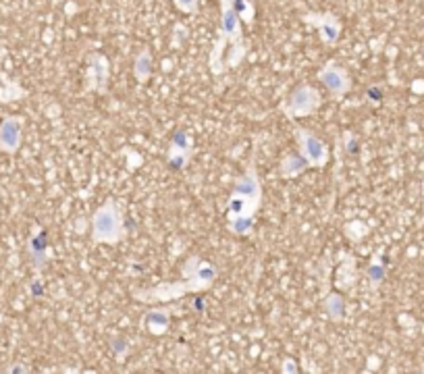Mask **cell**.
<instances>
[{
    "label": "cell",
    "mask_w": 424,
    "mask_h": 374,
    "mask_svg": "<svg viewBox=\"0 0 424 374\" xmlns=\"http://www.w3.org/2000/svg\"><path fill=\"white\" fill-rule=\"evenodd\" d=\"M318 104H320L318 94L308 85H302L292 98V111H296V115H310L318 109Z\"/></svg>",
    "instance_id": "obj_2"
},
{
    "label": "cell",
    "mask_w": 424,
    "mask_h": 374,
    "mask_svg": "<svg viewBox=\"0 0 424 374\" xmlns=\"http://www.w3.org/2000/svg\"><path fill=\"white\" fill-rule=\"evenodd\" d=\"M175 4H177L182 11H185V13H191V11L198 6V0H175Z\"/></svg>",
    "instance_id": "obj_6"
},
{
    "label": "cell",
    "mask_w": 424,
    "mask_h": 374,
    "mask_svg": "<svg viewBox=\"0 0 424 374\" xmlns=\"http://www.w3.org/2000/svg\"><path fill=\"white\" fill-rule=\"evenodd\" d=\"M121 229V216L115 208V204H107L96 216H94V240L98 242H115V235L111 231Z\"/></svg>",
    "instance_id": "obj_1"
},
{
    "label": "cell",
    "mask_w": 424,
    "mask_h": 374,
    "mask_svg": "<svg viewBox=\"0 0 424 374\" xmlns=\"http://www.w3.org/2000/svg\"><path fill=\"white\" fill-rule=\"evenodd\" d=\"M19 123L15 119H6L2 127H0V144H2V150L6 152H15L17 150V144H19Z\"/></svg>",
    "instance_id": "obj_5"
},
{
    "label": "cell",
    "mask_w": 424,
    "mask_h": 374,
    "mask_svg": "<svg viewBox=\"0 0 424 374\" xmlns=\"http://www.w3.org/2000/svg\"><path fill=\"white\" fill-rule=\"evenodd\" d=\"M300 129V137H302V152L308 156V160H310V165H316V167H322L324 162V146H322V141H318L314 135H310V133H303L302 127H298Z\"/></svg>",
    "instance_id": "obj_3"
},
{
    "label": "cell",
    "mask_w": 424,
    "mask_h": 374,
    "mask_svg": "<svg viewBox=\"0 0 424 374\" xmlns=\"http://www.w3.org/2000/svg\"><path fill=\"white\" fill-rule=\"evenodd\" d=\"M320 77H322L324 85H327L331 92H335V94H341V92H346V90L350 88L348 75H343V71L337 69V67H327V69L320 73Z\"/></svg>",
    "instance_id": "obj_4"
}]
</instances>
